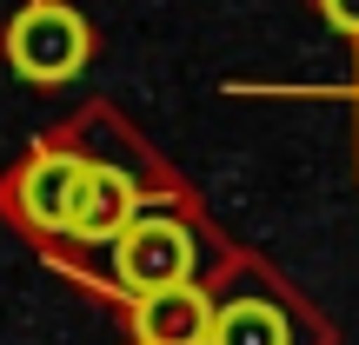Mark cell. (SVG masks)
<instances>
[{
    "label": "cell",
    "mask_w": 359,
    "mask_h": 345,
    "mask_svg": "<svg viewBox=\"0 0 359 345\" xmlns=\"http://www.w3.org/2000/svg\"><path fill=\"white\" fill-rule=\"evenodd\" d=\"M93 53V34L87 20H80L67 0H34V7L13 13L7 27V60L20 80H34V87H60V80H74L80 66H87Z\"/></svg>",
    "instance_id": "obj_1"
},
{
    "label": "cell",
    "mask_w": 359,
    "mask_h": 345,
    "mask_svg": "<svg viewBox=\"0 0 359 345\" xmlns=\"http://www.w3.org/2000/svg\"><path fill=\"white\" fill-rule=\"evenodd\" d=\"M193 259H200V246H193V232L180 226L173 213H140V219L114 239V286H120L127 299L160 293V286L193 279Z\"/></svg>",
    "instance_id": "obj_2"
},
{
    "label": "cell",
    "mask_w": 359,
    "mask_h": 345,
    "mask_svg": "<svg viewBox=\"0 0 359 345\" xmlns=\"http://www.w3.org/2000/svg\"><path fill=\"white\" fill-rule=\"evenodd\" d=\"M87 167L93 160L67 153V146H40L20 167V179H13V213L34 232H74L80 192H87Z\"/></svg>",
    "instance_id": "obj_3"
},
{
    "label": "cell",
    "mask_w": 359,
    "mask_h": 345,
    "mask_svg": "<svg viewBox=\"0 0 359 345\" xmlns=\"http://www.w3.org/2000/svg\"><path fill=\"white\" fill-rule=\"evenodd\" d=\"M127 332H133V345H206L213 339V299H206L193 279L160 286V293H140Z\"/></svg>",
    "instance_id": "obj_4"
},
{
    "label": "cell",
    "mask_w": 359,
    "mask_h": 345,
    "mask_svg": "<svg viewBox=\"0 0 359 345\" xmlns=\"http://www.w3.org/2000/svg\"><path fill=\"white\" fill-rule=\"evenodd\" d=\"M133 219H140V186H133V173L100 167V160H93V167H87V192H80V213H74V232H67V239H107V246H114Z\"/></svg>",
    "instance_id": "obj_5"
},
{
    "label": "cell",
    "mask_w": 359,
    "mask_h": 345,
    "mask_svg": "<svg viewBox=\"0 0 359 345\" xmlns=\"http://www.w3.org/2000/svg\"><path fill=\"white\" fill-rule=\"evenodd\" d=\"M206 345H293V332H286L280 306H266V299H233V306L213 312V339Z\"/></svg>",
    "instance_id": "obj_6"
},
{
    "label": "cell",
    "mask_w": 359,
    "mask_h": 345,
    "mask_svg": "<svg viewBox=\"0 0 359 345\" xmlns=\"http://www.w3.org/2000/svg\"><path fill=\"white\" fill-rule=\"evenodd\" d=\"M320 13L339 27V34H353V40H359V0H320Z\"/></svg>",
    "instance_id": "obj_7"
}]
</instances>
